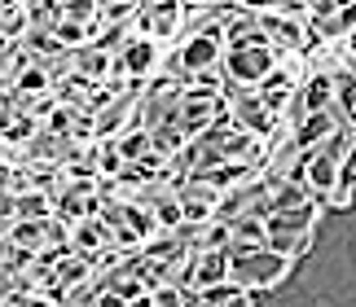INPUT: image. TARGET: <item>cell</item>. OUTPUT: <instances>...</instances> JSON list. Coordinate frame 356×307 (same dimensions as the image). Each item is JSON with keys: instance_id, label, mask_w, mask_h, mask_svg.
Instances as JSON below:
<instances>
[{"instance_id": "1", "label": "cell", "mask_w": 356, "mask_h": 307, "mask_svg": "<svg viewBox=\"0 0 356 307\" xmlns=\"http://www.w3.org/2000/svg\"><path fill=\"white\" fill-rule=\"evenodd\" d=\"M225 58V26L220 22H207L202 31H194L189 40H181V49H176V62H181V71L189 79H202L207 71H216Z\"/></svg>"}, {"instance_id": "2", "label": "cell", "mask_w": 356, "mask_h": 307, "mask_svg": "<svg viewBox=\"0 0 356 307\" xmlns=\"http://www.w3.org/2000/svg\"><path fill=\"white\" fill-rule=\"evenodd\" d=\"M273 62H277V49H273L268 40H251V44L225 49V58H220V66L229 71V79H234L238 88H259V83L268 79Z\"/></svg>"}, {"instance_id": "3", "label": "cell", "mask_w": 356, "mask_h": 307, "mask_svg": "<svg viewBox=\"0 0 356 307\" xmlns=\"http://www.w3.org/2000/svg\"><path fill=\"white\" fill-rule=\"evenodd\" d=\"M220 106H225V101H220L216 92H207L202 83H189L185 97L176 101L172 123L181 128V136H202V132H207L216 119H220Z\"/></svg>"}, {"instance_id": "4", "label": "cell", "mask_w": 356, "mask_h": 307, "mask_svg": "<svg viewBox=\"0 0 356 307\" xmlns=\"http://www.w3.org/2000/svg\"><path fill=\"white\" fill-rule=\"evenodd\" d=\"M339 158L343 154H334V149H304V167H299V185H304L308 193H317V198H330V193L343 185V176H339Z\"/></svg>"}, {"instance_id": "5", "label": "cell", "mask_w": 356, "mask_h": 307, "mask_svg": "<svg viewBox=\"0 0 356 307\" xmlns=\"http://www.w3.org/2000/svg\"><path fill=\"white\" fill-rule=\"evenodd\" d=\"M234 259L225 250H194L189 255V276H185V294H207L216 285H229Z\"/></svg>"}, {"instance_id": "6", "label": "cell", "mask_w": 356, "mask_h": 307, "mask_svg": "<svg viewBox=\"0 0 356 307\" xmlns=\"http://www.w3.org/2000/svg\"><path fill=\"white\" fill-rule=\"evenodd\" d=\"M185 26V0H149L141 9V35L145 40H172Z\"/></svg>"}, {"instance_id": "7", "label": "cell", "mask_w": 356, "mask_h": 307, "mask_svg": "<svg viewBox=\"0 0 356 307\" xmlns=\"http://www.w3.org/2000/svg\"><path fill=\"white\" fill-rule=\"evenodd\" d=\"M119 66H123V75H132V79H145V75H154V66H159V44L154 40H132L128 49H123V58H119Z\"/></svg>"}, {"instance_id": "8", "label": "cell", "mask_w": 356, "mask_h": 307, "mask_svg": "<svg viewBox=\"0 0 356 307\" xmlns=\"http://www.w3.org/2000/svg\"><path fill=\"white\" fill-rule=\"evenodd\" d=\"M202 299H207V307H251V299H246L242 290H229V285H225V290L216 285V290H207Z\"/></svg>"}, {"instance_id": "9", "label": "cell", "mask_w": 356, "mask_h": 307, "mask_svg": "<svg viewBox=\"0 0 356 307\" xmlns=\"http://www.w3.org/2000/svg\"><path fill=\"white\" fill-rule=\"evenodd\" d=\"M22 307H58L49 294H31V299H22Z\"/></svg>"}]
</instances>
